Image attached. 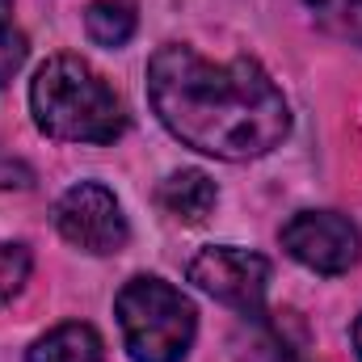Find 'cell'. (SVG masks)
Listing matches in <instances>:
<instances>
[{
    "instance_id": "1",
    "label": "cell",
    "mask_w": 362,
    "mask_h": 362,
    "mask_svg": "<svg viewBox=\"0 0 362 362\" xmlns=\"http://www.w3.org/2000/svg\"><path fill=\"white\" fill-rule=\"evenodd\" d=\"M148 97L169 135L215 160H257L291 131L282 89L249 55L211 64L194 47L169 42L148 64Z\"/></svg>"
},
{
    "instance_id": "2",
    "label": "cell",
    "mask_w": 362,
    "mask_h": 362,
    "mask_svg": "<svg viewBox=\"0 0 362 362\" xmlns=\"http://www.w3.org/2000/svg\"><path fill=\"white\" fill-rule=\"evenodd\" d=\"M30 114L42 135L64 144H114L127 131L118 93L81 55H51L34 72Z\"/></svg>"
},
{
    "instance_id": "3",
    "label": "cell",
    "mask_w": 362,
    "mask_h": 362,
    "mask_svg": "<svg viewBox=\"0 0 362 362\" xmlns=\"http://www.w3.org/2000/svg\"><path fill=\"white\" fill-rule=\"evenodd\" d=\"M114 312L135 362H181L194 346V329H198L194 303L165 278L152 274L131 278L118 291Z\"/></svg>"
},
{
    "instance_id": "4",
    "label": "cell",
    "mask_w": 362,
    "mask_h": 362,
    "mask_svg": "<svg viewBox=\"0 0 362 362\" xmlns=\"http://www.w3.org/2000/svg\"><path fill=\"white\" fill-rule=\"evenodd\" d=\"M189 282L202 286L211 299L245 316H257L266 303V286H270V262L236 245H211L189 262Z\"/></svg>"
},
{
    "instance_id": "5",
    "label": "cell",
    "mask_w": 362,
    "mask_h": 362,
    "mask_svg": "<svg viewBox=\"0 0 362 362\" xmlns=\"http://www.w3.org/2000/svg\"><path fill=\"white\" fill-rule=\"evenodd\" d=\"M55 228L68 245L85 249L93 257L118 253L127 245V215L114 198V189L97 185V181H81L72 185L59 202H55Z\"/></svg>"
},
{
    "instance_id": "6",
    "label": "cell",
    "mask_w": 362,
    "mask_h": 362,
    "mask_svg": "<svg viewBox=\"0 0 362 362\" xmlns=\"http://www.w3.org/2000/svg\"><path fill=\"white\" fill-rule=\"evenodd\" d=\"M282 249L316 274H346L362 253L358 228L337 211H299L278 232Z\"/></svg>"
},
{
    "instance_id": "7",
    "label": "cell",
    "mask_w": 362,
    "mask_h": 362,
    "mask_svg": "<svg viewBox=\"0 0 362 362\" xmlns=\"http://www.w3.org/2000/svg\"><path fill=\"white\" fill-rule=\"evenodd\" d=\"M105 358V346H101V333L93 325H59L51 333H42L30 350L25 362H101Z\"/></svg>"
},
{
    "instance_id": "8",
    "label": "cell",
    "mask_w": 362,
    "mask_h": 362,
    "mask_svg": "<svg viewBox=\"0 0 362 362\" xmlns=\"http://www.w3.org/2000/svg\"><path fill=\"white\" fill-rule=\"evenodd\" d=\"M215 198H219V189H215V181L206 177L202 169H177V173H169L165 185H160V206L169 215L185 219V223L206 219L215 211Z\"/></svg>"
},
{
    "instance_id": "9",
    "label": "cell",
    "mask_w": 362,
    "mask_h": 362,
    "mask_svg": "<svg viewBox=\"0 0 362 362\" xmlns=\"http://www.w3.org/2000/svg\"><path fill=\"white\" fill-rule=\"evenodd\" d=\"M135 25H139L135 0H93L89 8H85V30H89V38L97 47H122V42H131Z\"/></svg>"
},
{
    "instance_id": "10",
    "label": "cell",
    "mask_w": 362,
    "mask_h": 362,
    "mask_svg": "<svg viewBox=\"0 0 362 362\" xmlns=\"http://www.w3.org/2000/svg\"><path fill=\"white\" fill-rule=\"evenodd\" d=\"M25 64V34L13 25V0H0V89Z\"/></svg>"
},
{
    "instance_id": "11",
    "label": "cell",
    "mask_w": 362,
    "mask_h": 362,
    "mask_svg": "<svg viewBox=\"0 0 362 362\" xmlns=\"http://www.w3.org/2000/svg\"><path fill=\"white\" fill-rule=\"evenodd\" d=\"M30 266H34V257H30L25 245H17V240H4L0 245V303H8L25 286Z\"/></svg>"
},
{
    "instance_id": "12",
    "label": "cell",
    "mask_w": 362,
    "mask_h": 362,
    "mask_svg": "<svg viewBox=\"0 0 362 362\" xmlns=\"http://www.w3.org/2000/svg\"><path fill=\"white\" fill-rule=\"evenodd\" d=\"M34 173H30V165H21V160H8V156H0V185H30Z\"/></svg>"
},
{
    "instance_id": "13",
    "label": "cell",
    "mask_w": 362,
    "mask_h": 362,
    "mask_svg": "<svg viewBox=\"0 0 362 362\" xmlns=\"http://www.w3.org/2000/svg\"><path fill=\"white\" fill-rule=\"evenodd\" d=\"M325 21H341L346 25V17H350V8H354V0H308Z\"/></svg>"
},
{
    "instance_id": "14",
    "label": "cell",
    "mask_w": 362,
    "mask_h": 362,
    "mask_svg": "<svg viewBox=\"0 0 362 362\" xmlns=\"http://www.w3.org/2000/svg\"><path fill=\"white\" fill-rule=\"evenodd\" d=\"M346 30H350L354 38H362V0H354V8H350V17H346Z\"/></svg>"
},
{
    "instance_id": "15",
    "label": "cell",
    "mask_w": 362,
    "mask_h": 362,
    "mask_svg": "<svg viewBox=\"0 0 362 362\" xmlns=\"http://www.w3.org/2000/svg\"><path fill=\"white\" fill-rule=\"evenodd\" d=\"M354 350H358V358H362V316L354 320Z\"/></svg>"
}]
</instances>
